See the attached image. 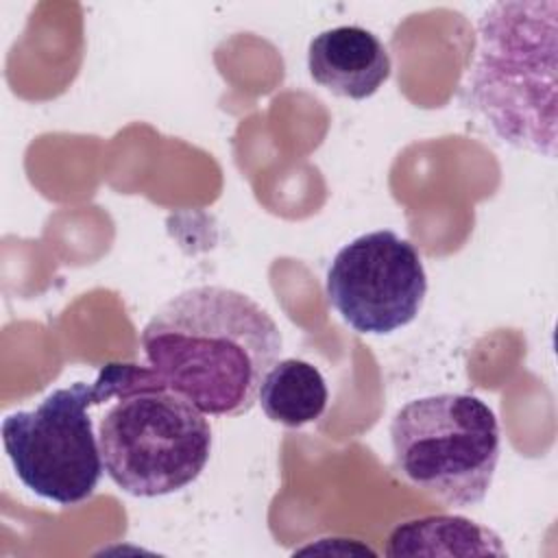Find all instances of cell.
Listing matches in <instances>:
<instances>
[{
  "label": "cell",
  "instance_id": "5",
  "mask_svg": "<svg viewBox=\"0 0 558 558\" xmlns=\"http://www.w3.org/2000/svg\"><path fill=\"white\" fill-rule=\"evenodd\" d=\"M100 403L96 381H76L52 390L35 410H20L2 421L7 458L37 497L76 506L94 495L105 464L89 408Z\"/></svg>",
  "mask_w": 558,
  "mask_h": 558
},
{
  "label": "cell",
  "instance_id": "2",
  "mask_svg": "<svg viewBox=\"0 0 558 558\" xmlns=\"http://www.w3.org/2000/svg\"><path fill=\"white\" fill-rule=\"evenodd\" d=\"M556 0L490 4L458 102L501 144L556 159Z\"/></svg>",
  "mask_w": 558,
  "mask_h": 558
},
{
  "label": "cell",
  "instance_id": "6",
  "mask_svg": "<svg viewBox=\"0 0 558 558\" xmlns=\"http://www.w3.org/2000/svg\"><path fill=\"white\" fill-rule=\"evenodd\" d=\"M325 290L351 329L386 336L418 316L427 275L410 240L390 229H377L357 235L333 255Z\"/></svg>",
  "mask_w": 558,
  "mask_h": 558
},
{
  "label": "cell",
  "instance_id": "7",
  "mask_svg": "<svg viewBox=\"0 0 558 558\" xmlns=\"http://www.w3.org/2000/svg\"><path fill=\"white\" fill-rule=\"evenodd\" d=\"M307 70L314 83L351 100L371 98L390 76V57L362 26H333L312 37Z\"/></svg>",
  "mask_w": 558,
  "mask_h": 558
},
{
  "label": "cell",
  "instance_id": "3",
  "mask_svg": "<svg viewBox=\"0 0 558 558\" xmlns=\"http://www.w3.org/2000/svg\"><path fill=\"white\" fill-rule=\"evenodd\" d=\"M107 401L98 425L105 473L133 497H163L198 480L211 456L203 412L150 366L111 362L98 373Z\"/></svg>",
  "mask_w": 558,
  "mask_h": 558
},
{
  "label": "cell",
  "instance_id": "1",
  "mask_svg": "<svg viewBox=\"0 0 558 558\" xmlns=\"http://www.w3.org/2000/svg\"><path fill=\"white\" fill-rule=\"evenodd\" d=\"M146 364L203 414L253 410L283 338L272 316L244 292L196 286L166 301L142 329Z\"/></svg>",
  "mask_w": 558,
  "mask_h": 558
},
{
  "label": "cell",
  "instance_id": "4",
  "mask_svg": "<svg viewBox=\"0 0 558 558\" xmlns=\"http://www.w3.org/2000/svg\"><path fill=\"white\" fill-rule=\"evenodd\" d=\"M395 471L427 497L453 508L484 501L501 453L499 421L464 392L408 401L390 421Z\"/></svg>",
  "mask_w": 558,
  "mask_h": 558
},
{
  "label": "cell",
  "instance_id": "9",
  "mask_svg": "<svg viewBox=\"0 0 558 558\" xmlns=\"http://www.w3.org/2000/svg\"><path fill=\"white\" fill-rule=\"evenodd\" d=\"M327 384L323 373L305 360H277L266 373L257 401L264 414L286 427H303L327 408Z\"/></svg>",
  "mask_w": 558,
  "mask_h": 558
},
{
  "label": "cell",
  "instance_id": "8",
  "mask_svg": "<svg viewBox=\"0 0 558 558\" xmlns=\"http://www.w3.org/2000/svg\"><path fill=\"white\" fill-rule=\"evenodd\" d=\"M501 538L464 517L427 514L399 523L386 543V556H506Z\"/></svg>",
  "mask_w": 558,
  "mask_h": 558
}]
</instances>
